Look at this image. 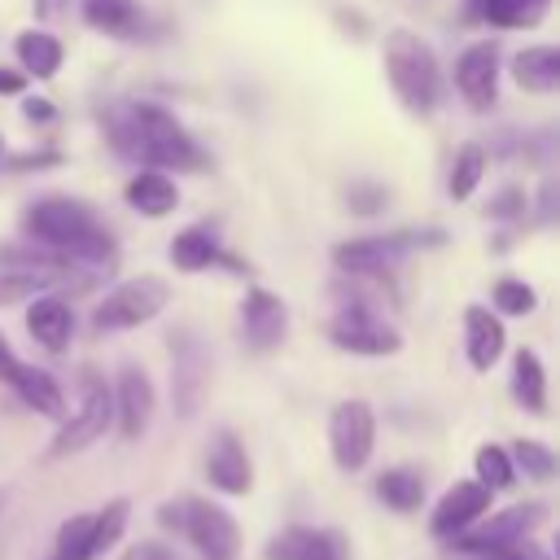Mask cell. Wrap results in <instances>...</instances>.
Segmentation results:
<instances>
[{
	"label": "cell",
	"instance_id": "6da1fadb",
	"mask_svg": "<svg viewBox=\"0 0 560 560\" xmlns=\"http://www.w3.org/2000/svg\"><path fill=\"white\" fill-rule=\"evenodd\" d=\"M22 228L44 249L66 254L74 271H96V267H109V258H114V241L101 232L96 214L74 197H44V201L26 206Z\"/></svg>",
	"mask_w": 560,
	"mask_h": 560
},
{
	"label": "cell",
	"instance_id": "7a4b0ae2",
	"mask_svg": "<svg viewBox=\"0 0 560 560\" xmlns=\"http://www.w3.org/2000/svg\"><path fill=\"white\" fill-rule=\"evenodd\" d=\"M114 144H118V153L144 162V171H197V166H206V153L197 149V140L175 122L171 109H162L153 101H136L127 109V118L114 122Z\"/></svg>",
	"mask_w": 560,
	"mask_h": 560
},
{
	"label": "cell",
	"instance_id": "3957f363",
	"mask_svg": "<svg viewBox=\"0 0 560 560\" xmlns=\"http://www.w3.org/2000/svg\"><path fill=\"white\" fill-rule=\"evenodd\" d=\"M158 521L175 534H184L192 542V551L201 560H241V529L236 521L210 503V499H197V494H179V499H166L158 508Z\"/></svg>",
	"mask_w": 560,
	"mask_h": 560
},
{
	"label": "cell",
	"instance_id": "277c9868",
	"mask_svg": "<svg viewBox=\"0 0 560 560\" xmlns=\"http://www.w3.org/2000/svg\"><path fill=\"white\" fill-rule=\"evenodd\" d=\"M385 74H389V88L398 92V101L411 109V114H429L442 96V74H438V57L433 48L411 35V31H394L385 39Z\"/></svg>",
	"mask_w": 560,
	"mask_h": 560
},
{
	"label": "cell",
	"instance_id": "5b68a950",
	"mask_svg": "<svg viewBox=\"0 0 560 560\" xmlns=\"http://www.w3.org/2000/svg\"><path fill=\"white\" fill-rule=\"evenodd\" d=\"M127 512H131L127 499H109L101 512H79L70 521H61L48 560H96L101 551H109L122 538Z\"/></svg>",
	"mask_w": 560,
	"mask_h": 560
},
{
	"label": "cell",
	"instance_id": "8992f818",
	"mask_svg": "<svg viewBox=\"0 0 560 560\" xmlns=\"http://www.w3.org/2000/svg\"><path fill=\"white\" fill-rule=\"evenodd\" d=\"M109 420H114V394H109V385H105V376L96 368H83L79 372V411L57 429L48 455L52 459H66V455L92 446L96 438H105Z\"/></svg>",
	"mask_w": 560,
	"mask_h": 560
},
{
	"label": "cell",
	"instance_id": "52a82bcc",
	"mask_svg": "<svg viewBox=\"0 0 560 560\" xmlns=\"http://www.w3.org/2000/svg\"><path fill=\"white\" fill-rule=\"evenodd\" d=\"M171 289L166 280L158 276H136V280H122L114 293H105V302L96 306L92 315V328L96 332H127V328H140L149 324L162 306H166Z\"/></svg>",
	"mask_w": 560,
	"mask_h": 560
},
{
	"label": "cell",
	"instance_id": "ba28073f",
	"mask_svg": "<svg viewBox=\"0 0 560 560\" xmlns=\"http://www.w3.org/2000/svg\"><path fill=\"white\" fill-rule=\"evenodd\" d=\"M376 446V416L363 398H346L328 416V451L341 472H359Z\"/></svg>",
	"mask_w": 560,
	"mask_h": 560
},
{
	"label": "cell",
	"instance_id": "9c48e42d",
	"mask_svg": "<svg viewBox=\"0 0 560 560\" xmlns=\"http://www.w3.org/2000/svg\"><path fill=\"white\" fill-rule=\"evenodd\" d=\"M542 516H547L542 503H516V508H503V512L477 521L468 534L451 538V547L464 551V556L486 560L490 551H499V547H508V542H525V538L534 534V525H542Z\"/></svg>",
	"mask_w": 560,
	"mask_h": 560
},
{
	"label": "cell",
	"instance_id": "30bf717a",
	"mask_svg": "<svg viewBox=\"0 0 560 560\" xmlns=\"http://www.w3.org/2000/svg\"><path fill=\"white\" fill-rule=\"evenodd\" d=\"M328 337H332L337 350H350V354H394V350H402V332L389 328V324H385L372 306H363V302L341 306V311L332 315V324H328Z\"/></svg>",
	"mask_w": 560,
	"mask_h": 560
},
{
	"label": "cell",
	"instance_id": "8fae6325",
	"mask_svg": "<svg viewBox=\"0 0 560 560\" xmlns=\"http://www.w3.org/2000/svg\"><path fill=\"white\" fill-rule=\"evenodd\" d=\"M455 88L472 109H490L494 92H499V44L494 39H477L459 52L455 61Z\"/></svg>",
	"mask_w": 560,
	"mask_h": 560
},
{
	"label": "cell",
	"instance_id": "7c38bea8",
	"mask_svg": "<svg viewBox=\"0 0 560 560\" xmlns=\"http://www.w3.org/2000/svg\"><path fill=\"white\" fill-rule=\"evenodd\" d=\"M490 512V490L486 486H477V481H455L442 499H438V508H433V516H429V529H433V538H459V534H468L481 516Z\"/></svg>",
	"mask_w": 560,
	"mask_h": 560
},
{
	"label": "cell",
	"instance_id": "4fadbf2b",
	"mask_svg": "<svg viewBox=\"0 0 560 560\" xmlns=\"http://www.w3.org/2000/svg\"><path fill=\"white\" fill-rule=\"evenodd\" d=\"M171 381H175L171 389H175L179 416H192L197 402H201V389H206V381H210V363H206L201 341H197L188 328L171 337Z\"/></svg>",
	"mask_w": 560,
	"mask_h": 560
},
{
	"label": "cell",
	"instance_id": "5bb4252c",
	"mask_svg": "<svg viewBox=\"0 0 560 560\" xmlns=\"http://www.w3.org/2000/svg\"><path fill=\"white\" fill-rule=\"evenodd\" d=\"M262 560H350V556H346V538L337 529L289 525L262 547Z\"/></svg>",
	"mask_w": 560,
	"mask_h": 560
},
{
	"label": "cell",
	"instance_id": "9a60e30c",
	"mask_svg": "<svg viewBox=\"0 0 560 560\" xmlns=\"http://www.w3.org/2000/svg\"><path fill=\"white\" fill-rule=\"evenodd\" d=\"M284 332H289L284 302L267 289H249L241 302V337L249 341V350H271L284 341Z\"/></svg>",
	"mask_w": 560,
	"mask_h": 560
},
{
	"label": "cell",
	"instance_id": "2e32d148",
	"mask_svg": "<svg viewBox=\"0 0 560 560\" xmlns=\"http://www.w3.org/2000/svg\"><path fill=\"white\" fill-rule=\"evenodd\" d=\"M206 477L223 494H245L254 486V464H249V455H245L236 433H228V429L214 433V442L206 451Z\"/></svg>",
	"mask_w": 560,
	"mask_h": 560
},
{
	"label": "cell",
	"instance_id": "e0dca14e",
	"mask_svg": "<svg viewBox=\"0 0 560 560\" xmlns=\"http://www.w3.org/2000/svg\"><path fill=\"white\" fill-rule=\"evenodd\" d=\"M402 254H407V236H363V241H341L332 249V262L337 271L350 276H385Z\"/></svg>",
	"mask_w": 560,
	"mask_h": 560
},
{
	"label": "cell",
	"instance_id": "ac0fdd59",
	"mask_svg": "<svg viewBox=\"0 0 560 560\" xmlns=\"http://www.w3.org/2000/svg\"><path fill=\"white\" fill-rule=\"evenodd\" d=\"M114 411H118V429L122 438H140L153 420V381L144 376V368L127 363L118 372V385H114Z\"/></svg>",
	"mask_w": 560,
	"mask_h": 560
},
{
	"label": "cell",
	"instance_id": "d6986e66",
	"mask_svg": "<svg viewBox=\"0 0 560 560\" xmlns=\"http://www.w3.org/2000/svg\"><path fill=\"white\" fill-rule=\"evenodd\" d=\"M503 346H508V332H503L499 315H490L486 306H468L464 311V350H468V363L477 372H490L499 363Z\"/></svg>",
	"mask_w": 560,
	"mask_h": 560
},
{
	"label": "cell",
	"instance_id": "ffe728a7",
	"mask_svg": "<svg viewBox=\"0 0 560 560\" xmlns=\"http://www.w3.org/2000/svg\"><path fill=\"white\" fill-rule=\"evenodd\" d=\"M26 332H31L44 350L61 354V350L70 346V332H74V311H70L61 298H35V302L26 306Z\"/></svg>",
	"mask_w": 560,
	"mask_h": 560
},
{
	"label": "cell",
	"instance_id": "44dd1931",
	"mask_svg": "<svg viewBox=\"0 0 560 560\" xmlns=\"http://www.w3.org/2000/svg\"><path fill=\"white\" fill-rule=\"evenodd\" d=\"M9 385L18 389V398H22L31 411H39V416H48V420H61V416H66L61 385H57V381H52L44 368L18 363V368H13V376H9Z\"/></svg>",
	"mask_w": 560,
	"mask_h": 560
},
{
	"label": "cell",
	"instance_id": "7402d4cb",
	"mask_svg": "<svg viewBox=\"0 0 560 560\" xmlns=\"http://www.w3.org/2000/svg\"><path fill=\"white\" fill-rule=\"evenodd\" d=\"M175 201H179V188H175V179L162 175V171H140V175H131V184H127V206L140 210V214H149V219L171 214Z\"/></svg>",
	"mask_w": 560,
	"mask_h": 560
},
{
	"label": "cell",
	"instance_id": "603a6c76",
	"mask_svg": "<svg viewBox=\"0 0 560 560\" xmlns=\"http://www.w3.org/2000/svg\"><path fill=\"white\" fill-rule=\"evenodd\" d=\"M512 74L525 92H556L560 88V48L551 44H534L525 52H516Z\"/></svg>",
	"mask_w": 560,
	"mask_h": 560
},
{
	"label": "cell",
	"instance_id": "cb8c5ba5",
	"mask_svg": "<svg viewBox=\"0 0 560 560\" xmlns=\"http://www.w3.org/2000/svg\"><path fill=\"white\" fill-rule=\"evenodd\" d=\"M83 9V22L105 31V35H118V39H131L144 18H140V4L136 0H79Z\"/></svg>",
	"mask_w": 560,
	"mask_h": 560
},
{
	"label": "cell",
	"instance_id": "d4e9b609",
	"mask_svg": "<svg viewBox=\"0 0 560 560\" xmlns=\"http://www.w3.org/2000/svg\"><path fill=\"white\" fill-rule=\"evenodd\" d=\"M512 394L525 411H534V416L547 411V372H542V359L534 350L512 354Z\"/></svg>",
	"mask_w": 560,
	"mask_h": 560
},
{
	"label": "cell",
	"instance_id": "484cf974",
	"mask_svg": "<svg viewBox=\"0 0 560 560\" xmlns=\"http://www.w3.org/2000/svg\"><path fill=\"white\" fill-rule=\"evenodd\" d=\"M376 499L394 512H416L424 503V477L416 468H385L376 477Z\"/></svg>",
	"mask_w": 560,
	"mask_h": 560
},
{
	"label": "cell",
	"instance_id": "4316f807",
	"mask_svg": "<svg viewBox=\"0 0 560 560\" xmlns=\"http://www.w3.org/2000/svg\"><path fill=\"white\" fill-rule=\"evenodd\" d=\"M18 61L35 79H52L61 70V44L48 31H22L18 35Z\"/></svg>",
	"mask_w": 560,
	"mask_h": 560
},
{
	"label": "cell",
	"instance_id": "83f0119b",
	"mask_svg": "<svg viewBox=\"0 0 560 560\" xmlns=\"http://www.w3.org/2000/svg\"><path fill=\"white\" fill-rule=\"evenodd\" d=\"M219 258V241L210 228H184L175 241H171V262L179 271H201Z\"/></svg>",
	"mask_w": 560,
	"mask_h": 560
},
{
	"label": "cell",
	"instance_id": "f1b7e54d",
	"mask_svg": "<svg viewBox=\"0 0 560 560\" xmlns=\"http://www.w3.org/2000/svg\"><path fill=\"white\" fill-rule=\"evenodd\" d=\"M472 468H477V486H486L490 494L494 490H508L512 481H516V468H512V459H508V451L503 446H494V442H486V446H477V455H472Z\"/></svg>",
	"mask_w": 560,
	"mask_h": 560
},
{
	"label": "cell",
	"instance_id": "f546056e",
	"mask_svg": "<svg viewBox=\"0 0 560 560\" xmlns=\"http://www.w3.org/2000/svg\"><path fill=\"white\" fill-rule=\"evenodd\" d=\"M477 13L494 26H534L547 13V0H477Z\"/></svg>",
	"mask_w": 560,
	"mask_h": 560
},
{
	"label": "cell",
	"instance_id": "4dcf8cb0",
	"mask_svg": "<svg viewBox=\"0 0 560 560\" xmlns=\"http://www.w3.org/2000/svg\"><path fill=\"white\" fill-rule=\"evenodd\" d=\"M481 175H486V149H481V144H468V149H459V158H455V166H451L446 192H451L455 201H464V197H472V188L481 184Z\"/></svg>",
	"mask_w": 560,
	"mask_h": 560
},
{
	"label": "cell",
	"instance_id": "1f68e13d",
	"mask_svg": "<svg viewBox=\"0 0 560 560\" xmlns=\"http://www.w3.org/2000/svg\"><path fill=\"white\" fill-rule=\"evenodd\" d=\"M508 459H512V468H521V472L534 477V481H551V477H556V455H551L542 442L521 438V442L508 451Z\"/></svg>",
	"mask_w": 560,
	"mask_h": 560
},
{
	"label": "cell",
	"instance_id": "d6a6232c",
	"mask_svg": "<svg viewBox=\"0 0 560 560\" xmlns=\"http://www.w3.org/2000/svg\"><path fill=\"white\" fill-rule=\"evenodd\" d=\"M534 306H538V293H534L525 280H512V276H508V280L494 284V311H499V315H529Z\"/></svg>",
	"mask_w": 560,
	"mask_h": 560
},
{
	"label": "cell",
	"instance_id": "836d02e7",
	"mask_svg": "<svg viewBox=\"0 0 560 560\" xmlns=\"http://www.w3.org/2000/svg\"><path fill=\"white\" fill-rule=\"evenodd\" d=\"M52 280H44V276H26V271H9V267H0V306H9V302H26V298H35L39 289H48Z\"/></svg>",
	"mask_w": 560,
	"mask_h": 560
},
{
	"label": "cell",
	"instance_id": "e575fe53",
	"mask_svg": "<svg viewBox=\"0 0 560 560\" xmlns=\"http://www.w3.org/2000/svg\"><path fill=\"white\" fill-rule=\"evenodd\" d=\"M486 560H547V551H538L529 538L525 542H508V547H499V551H490Z\"/></svg>",
	"mask_w": 560,
	"mask_h": 560
},
{
	"label": "cell",
	"instance_id": "d590c367",
	"mask_svg": "<svg viewBox=\"0 0 560 560\" xmlns=\"http://www.w3.org/2000/svg\"><path fill=\"white\" fill-rule=\"evenodd\" d=\"M381 201H385V192H381V188H368V184L350 188V206H354L359 214H376V210H381Z\"/></svg>",
	"mask_w": 560,
	"mask_h": 560
},
{
	"label": "cell",
	"instance_id": "8d00e7d4",
	"mask_svg": "<svg viewBox=\"0 0 560 560\" xmlns=\"http://www.w3.org/2000/svg\"><path fill=\"white\" fill-rule=\"evenodd\" d=\"M118 560H171V547H166V542H136V547H127Z\"/></svg>",
	"mask_w": 560,
	"mask_h": 560
},
{
	"label": "cell",
	"instance_id": "74e56055",
	"mask_svg": "<svg viewBox=\"0 0 560 560\" xmlns=\"http://www.w3.org/2000/svg\"><path fill=\"white\" fill-rule=\"evenodd\" d=\"M490 210H494V214H499V219H512V214H516V210H525V197H521V192H516V188H503V192H499V197H494V206H490Z\"/></svg>",
	"mask_w": 560,
	"mask_h": 560
},
{
	"label": "cell",
	"instance_id": "f35d334b",
	"mask_svg": "<svg viewBox=\"0 0 560 560\" xmlns=\"http://www.w3.org/2000/svg\"><path fill=\"white\" fill-rule=\"evenodd\" d=\"M13 368H18V354H13V346H9V337L0 332V381L9 385V376H13Z\"/></svg>",
	"mask_w": 560,
	"mask_h": 560
},
{
	"label": "cell",
	"instance_id": "ab89813d",
	"mask_svg": "<svg viewBox=\"0 0 560 560\" xmlns=\"http://www.w3.org/2000/svg\"><path fill=\"white\" fill-rule=\"evenodd\" d=\"M22 114H26L31 122H48V118H52V105H48V101H26Z\"/></svg>",
	"mask_w": 560,
	"mask_h": 560
},
{
	"label": "cell",
	"instance_id": "60d3db41",
	"mask_svg": "<svg viewBox=\"0 0 560 560\" xmlns=\"http://www.w3.org/2000/svg\"><path fill=\"white\" fill-rule=\"evenodd\" d=\"M57 153H26V158H13V171H26V166H52Z\"/></svg>",
	"mask_w": 560,
	"mask_h": 560
},
{
	"label": "cell",
	"instance_id": "b9f144b4",
	"mask_svg": "<svg viewBox=\"0 0 560 560\" xmlns=\"http://www.w3.org/2000/svg\"><path fill=\"white\" fill-rule=\"evenodd\" d=\"M22 83H26V74H18V70H4V66H0V92H22Z\"/></svg>",
	"mask_w": 560,
	"mask_h": 560
},
{
	"label": "cell",
	"instance_id": "7bdbcfd3",
	"mask_svg": "<svg viewBox=\"0 0 560 560\" xmlns=\"http://www.w3.org/2000/svg\"><path fill=\"white\" fill-rule=\"evenodd\" d=\"M0 153H4V140H0Z\"/></svg>",
	"mask_w": 560,
	"mask_h": 560
}]
</instances>
